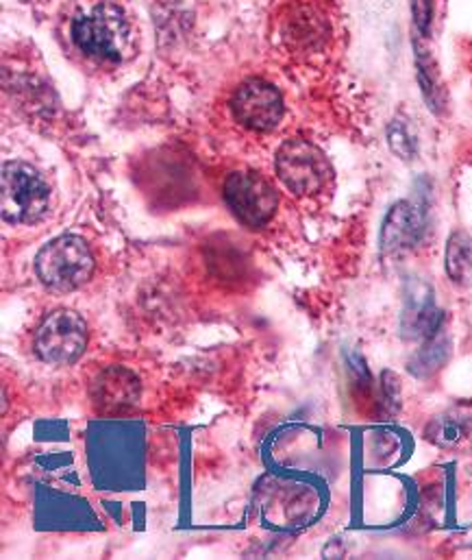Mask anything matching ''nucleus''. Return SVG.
<instances>
[{"mask_svg":"<svg viewBox=\"0 0 472 560\" xmlns=\"http://www.w3.org/2000/svg\"><path fill=\"white\" fill-rule=\"evenodd\" d=\"M72 42L98 61H120L131 44L127 15L111 2H101L72 22Z\"/></svg>","mask_w":472,"mask_h":560,"instance_id":"1","label":"nucleus"},{"mask_svg":"<svg viewBox=\"0 0 472 560\" xmlns=\"http://www.w3.org/2000/svg\"><path fill=\"white\" fill-rule=\"evenodd\" d=\"M96 269L90 245L74 234L59 236L35 256L37 280L55 292H72L92 280Z\"/></svg>","mask_w":472,"mask_h":560,"instance_id":"2","label":"nucleus"},{"mask_svg":"<svg viewBox=\"0 0 472 560\" xmlns=\"http://www.w3.org/2000/svg\"><path fill=\"white\" fill-rule=\"evenodd\" d=\"M50 210V186L39 171L24 162H7L2 168L0 212L9 225H35Z\"/></svg>","mask_w":472,"mask_h":560,"instance_id":"3","label":"nucleus"},{"mask_svg":"<svg viewBox=\"0 0 472 560\" xmlns=\"http://www.w3.org/2000/svg\"><path fill=\"white\" fill-rule=\"evenodd\" d=\"M274 168L279 182L296 197L316 195L331 179V164L327 155L303 138L281 144L274 158Z\"/></svg>","mask_w":472,"mask_h":560,"instance_id":"4","label":"nucleus"},{"mask_svg":"<svg viewBox=\"0 0 472 560\" xmlns=\"http://www.w3.org/2000/svg\"><path fill=\"white\" fill-rule=\"evenodd\" d=\"M87 338L85 318L74 310L59 307L39 323L35 331V353L48 364L70 366L85 353Z\"/></svg>","mask_w":472,"mask_h":560,"instance_id":"5","label":"nucleus"},{"mask_svg":"<svg viewBox=\"0 0 472 560\" xmlns=\"http://www.w3.org/2000/svg\"><path fill=\"white\" fill-rule=\"evenodd\" d=\"M225 201L237 221L250 230L266 228L279 208V195L259 173H234L225 182Z\"/></svg>","mask_w":472,"mask_h":560,"instance_id":"6","label":"nucleus"},{"mask_svg":"<svg viewBox=\"0 0 472 560\" xmlns=\"http://www.w3.org/2000/svg\"><path fill=\"white\" fill-rule=\"evenodd\" d=\"M237 122L250 131H272L283 118L281 92L261 79L244 81L232 98Z\"/></svg>","mask_w":472,"mask_h":560,"instance_id":"7","label":"nucleus"},{"mask_svg":"<svg viewBox=\"0 0 472 560\" xmlns=\"http://www.w3.org/2000/svg\"><path fill=\"white\" fill-rule=\"evenodd\" d=\"M142 397L138 375L125 366L103 369L90 384V399L98 415L116 417L131 412Z\"/></svg>","mask_w":472,"mask_h":560,"instance_id":"8","label":"nucleus"},{"mask_svg":"<svg viewBox=\"0 0 472 560\" xmlns=\"http://www.w3.org/2000/svg\"><path fill=\"white\" fill-rule=\"evenodd\" d=\"M399 329L405 340L421 342L445 329V312L438 307L436 292L427 281H408Z\"/></svg>","mask_w":472,"mask_h":560,"instance_id":"9","label":"nucleus"},{"mask_svg":"<svg viewBox=\"0 0 472 560\" xmlns=\"http://www.w3.org/2000/svg\"><path fill=\"white\" fill-rule=\"evenodd\" d=\"M425 439L460 456H472V401H460L436 415L427 428Z\"/></svg>","mask_w":472,"mask_h":560,"instance_id":"10","label":"nucleus"},{"mask_svg":"<svg viewBox=\"0 0 472 560\" xmlns=\"http://www.w3.org/2000/svg\"><path fill=\"white\" fill-rule=\"evenodd\" d=\"M425 234V214L412 201L394 203L381 225L379 245L384 254H399L421 243Z\"/></svg>","mask_w":472,"mask_h":560,"instance_id":"11","label":"nucleus"},{"mask_svg":"<svg viewBox=\"0 0 472 560\" xmlns=\"http://www.w3.org/2000/svg\"><path fill=\"white\" fill-rule=\"evenodd\" d=\"M449 358H451V340L445 334V329H440L432 338L423 340L421 349L410 358L408 369L414 377L427 380L436 375L449 362Z\"/></svg>","mask_w":472,"mask_h":560,"instance_id":"12","label":"nucleus"},{"mask_svg":"<svg viewBox=\"0 0 472 560\" xmlns=\"http://www.w3.org/2000/svg\"><path fill=\"white\" fill-rule=\"evenodd\" d=\"M445 269L449 280L458 285L472 283V238L467 232H453L447 241Z\"/></svg>","mask_w":472,"mask_h":560,"instance_id":"13","label":"nucleus"},{"mask_svg":"<svg viewBox=\"0 0 472 560\" xmlns=\"http://www.w3.org/2000/svg\"><path fill=\"white\" fill-rule=\"evenodd\" d=\"M416 68H418V83H421V90H423V96H425L429 109L440 114L445 107V90H442L434 57L421 44H416Z\"/></svg>","mask_w":472,"mask_h":560,"instance_id":"14","label":"nucleus"},{"mask_svg":"<svg viewBox=\"0 0 472 560\" xmlns=\"http://www.w3.org/2000/svg\"><path fill=\"white\" fill-rule=\"evenodd\" d=\"M388 144H390L392 153L405 162H412L418 153V142L403 120H394L388 127Z\"/></svg>","mask_w":472,"mask_h":560,"instance_id":"15","label":"nucleus"},{"mask_svg":"<svg viewBox=\"0 0 472 560\" xmlns=\"http://www.w3.org/2000/svg\"><path fill=\"white\" fill-rule=\"evenodd\" d=\"M414 24L421 35H427L434 22V2L432 0H412Z\"/></svg>","mask_w":472,"mask_h":560,"instance_id":"16","label":"nucleus"}]
</instances>
